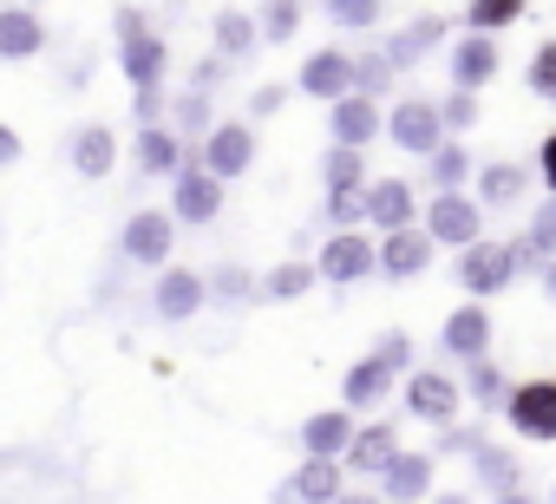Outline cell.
Segmentation results:
<instances>
[{"label":"cell","mask_w":556,"mask_h":504,"mask_svg":"<svg viewBox=\"0 0 556 504\" xmlns=\"http://www.w3.org/2000/svg\"><path fill=\"white\" fill-rule=\"evenodd\" d=\"M118 66H125V79H131V92L144 99V92H157L164 86V66H170V53H164V40L144 27V14L138 8H118Z\"/></svg>","instance_id":"cell-1"},{"label":"cell","mask_w":556,"mask_h":504,"mask_svg":"<svg viewBox=\"0 0 556 504\" xmlns=\"http://www.w3.org/2000/svg\"><path fill=\"white\" fill-rule=\"evenodd\" d=\"M387 131H393L400 151H413V158H426V164L445 151V112H439V99H400L393 118H387Z\"/></svg>","instance_id":"cell-2"},{"label":"cell","mask_w":556,"mask_h":504,"mask_svg":"<svg viewBox=\"0 0 556 504\" xmlns=\"http://www.w3.org/2000/svg\"><path fill=\"white\" fill-rule=\"evenodd\" d=\"M426 229H432V242L478 249V242H484V203H471L465 190H452V197H432V203H426Z\"/></svg>","instance_id":"cell-3"},{"label":"cell","mask_w":556,"mask_h":504,"mask_svg":"<svg viewBox=\"0 0 556 504\" xmlns=\"http://www.w3.org/2000/svg\"><path fill=\"white\" fill-rule=\"evenodd\" d=\"M315 269H321V282H361L380 269V242H367V229H341V236H328Z\"/></svg>","instance_id":"cell-4"},{"label":"cell","mask_w":556,"mask_h":504,"mask_svg":"<svg viewBox=\"0 0 556 504\" xmlns=\"http://www.w3.org/2000/svg\"><path fill=\"white\" fill-rule=\"evenodd\" d=\"M190 164H203V171H210V177H223V184H229V177H242V171L255 164V131H249V118H223V125H216V138H210Z\"/></svg>","instance_id":"cell-5"},{"label":"cell","mask_w":556,"mask_h":504,"mask_svg":"<svg viewBox=\"0 0 556 504\" xmlns=\"http://www.w3.org/2000/svg\"><path fill=\"white\" fill-rule=\"evenodd\" d=\"M504 419H510L517 439H556V380H523V387H510Z\"/></svg>","instance_id":"cell-6"},{"label":"cell","mask_w":556,"mask_h":504,"mask_svg":"<svg viewBox=\"0 0 556 504\" xmlns=\"http://www.w3.org/2000/svg\"><path fill=\"white\" fill-rule=\"evenodd\" d=\"M406 413L413 419H426V426H445L452 432V419L465 413V393H458V380H445V374H413L406 380Z\"/></svg>","instance_id":"cell-7"},{"label":"cell","mask_w":556,"mask_h":504,"mask_svg":"<svg viewBox=\"0 0 556 504\" xmlns=\"http://www.w3.org/2000/svg\"><path fill=\"white\" fill-rule=\"evenodd\" d=\"M170 242H177V223H170L164 210H138V216L125 223V236H118V256H125V263L157 269V263L170 256Z\"/></svg>","instance_id":"cell-8"},{"label":"cell","mask_w":556,"mask_h":504,"mask_svg":"<svg viewBox=\"0 0 556 504\" xmlns=\"http://www.w3.org/2000/svg\"><path fill=\"white\" fill-rule=\"evenodd\" d=\"M510 276H517L510 242H478V249H465V256H458V289L465 295H497Z\"/></svg>","instance_id":"cell-9"},{"label":"cell","mask_w":556,"mask_h":504,"mask_svg":"<svg viewBox=\"0 0 556 504\" xmlns=\"http://www.w3.org/2000/svg\"><path fill=\"white\" fill-rule=\"evenodd\" d=\"M341 465H348V471H361V478H367V471H374V478H387V471L400 465V426H393V419L361 426V439L348 445V458H341Z\"/></svg>","instance_id":"cell-10"},{"label":"cell","mask_w":556,"mask_h":504,"mask_svg":"<svg viewBox=\"0 0 556 504\" xmlns=\"http://www.w3.org/2000/svg\"><path fill=\"white\" fill-rule=\"evenodd\" d=\"M413 184L406 177H374L367 184V223L374 229H387V236H400V229H413Z\"/></svg>","instance_id":"cell-11"},{"label":"cell","mask_w":556,"mask_h":504,"mask_svg":"<svg viewBox=\"0 0 556 504\" xmlns=\"http://www.w3.org/2000/svg\"><path fill=\"white\" fill-rule=\"evenodd\" d=\"M426 263H432V229H400V236H380V276H393V282H406V276H426Z\"/></svg>","instance_id":"cell-12"},{"label":"cell","mask_w":556,"mask_h":504,"mask_svg":"<svg viewBox=\"0 0 556 504\" xmlns=\"http://www.w3.org/2000/svg\"><path fill=\"white\" fill-rule=\"evenodd\" d=\"M170 210H177V223H210L223 210V177H210L203 164H190L177 177V190H170Z\"/></svg>","instance_id":"cell-13"},{"label":"cell","mask_w":556,"mask_h":504,"mask_svg":"<svg viewBox=\"0 0 556 504\" xmlns=\"http://www.w3.org/2000/svg\"><path fill=\"white\" fill-rule=\"evenodd\" d=\"M203 302H210V282H203L197 269H164V276H157V295H151V308H157L164 322H190Z\"/></svg>","instance_id":"cell-14"},{"label":"cell","mask_w":556,"mask_h":504,"mask_svg":"<svg viewBox=\"0 0 556 504\" xmlns=\"http://www.w3.org/2000/svg\"><path fill=\"white\" fill-rule=\"evenodd\" d=\"M439 341H445V354H452V361L478 367V361L491 354V308H478V302H471V308H458V315L445 322V335H439Z\"/></svg>","instance_id":"cell-15"},{"label":"cell","mask_w":556,"mask_h":504,"mask_svg":"<svg viewBox=\"0 0 556 504\" xmlns=\"http://www.w3.org/2000/svg\"><path fill=\"white\" fill-rule=\"evenodd\" d=\"M497 79V47L484 40V34H465L458 47H452V92H478V86H491Z\"/></svg>","instance_id":"cell-16"},{"label":"cell","mask_w":556,"mask_h":504,"mask_svg":"<svg viewBox=\"0 0 556 504\" xmlns=\"http://www.w3.org/2000/svg\"><path fill=\"white\" fill-rule=\"evenodd\" d=\"M302 92H315V99H328V105H341V99H354V60L348 53H315L308 66H302Z\"/></svg>","instance_id":"cell-17"},{"label":"cell","mask_w":556,"mask_h":504,"mask_svg":"<svg viewBox=\"0 0 556 504\" xmlns=\"http://www.w3.org/2000/svg\"><path fill=\"white\" fill-rule=\"evenodd\" d=\"M138 171H144V177H184V171H190V144H184L170 125L138 131Z\"/></svg>","instance_id":"cell-18"},{"label":"cell","mask_w":556,"mask_h":504,"mask_svg":"<svg viewBox=\"0 0 556 504\" xmlns=\"http://www.w3.org/2000/svg\"><path fill=\"white\" fill-rule=\"evenodd\" d=\"M354 439H361V426H354L348 406H341V413H315V419L302 426V452H308V458H348Z\"/></svg>","instance_id":"cell-19"},{"label":"cell","mask_w":556,"mask_h":504,"mask_svg":"<svg viewBox=\"0 0 556 504\" xmlns=\"http://www.w3.org/2000/svg\"><path fill=\"white\" fill-rule=\"evenodd\" d=\"M432 471H439L432 452H400V465L380 478V497H387V504H419V497L432 491Z\"/></svg>","instance_id":"cell-20"},{"label":"cell","mask_w":556,"mask_h":504,"mask_svg":"<svg viewBox=\"0 0 556 504\" xmlns=\"http://www.w3.org/2000/svg\"><path fill=\"white\" fill-rule=\"evenodd\" d=\"M112 164H118V131H112L105 118L79 125V131H73V171H79V177H105Z\"/></svg>","instance_id":"cell-21"},{"label":"cell","mask_w":556,"mask_h":504,"mask_svg":"<svg viewBox=\"0 0 556 504\" xmlns=\"http://www.w3.org/2000/svg\"><path fill=\"white\" fill-rule=\"evenodd\" d=\"M445 27H452V14H426V21H413V27H400L393 40H387V60L406 73V66H419L439 40H445Z\"/></svg>","instance_id":"cell-22"},{"label":"cell","mask_w":556,"mask_h":504,"mask_svg":"<svg viewBox=\"0 0 556 504\" xmlns=\"http://www.w3.org/2000/svg\"><path fill=\"white\" fill-rule=\"evenodd\" d=\"M374 138H380V105L361 99V92L341 99V105H334V144H341V151H367Z\"/></svg>","instance_id":"cell-23"},{"label":"cell","mask_w":556,"mask_h":504,"mask_svg":"<svg viewBox=\"0 0 556 504\" xmlns=\"http://www.w3.org/2000/svg\"><path fill=\"white\" fill-rule=\"evenodd\" d=\"M530 197V171L523 164H484L478 171V203L484 210H517Z\"/></svg>","instance_id":"cell-24"},{"label":"cell","mask_w":556,"mask_h":504,"mask_svg":"<svg viewBox=\"0 0 556 504\" xmlns=\"http://www.w3.org/2000/svg\"><path fill=\"white\" fill-rule=\"evenodd\" d=\"M387 393H393V367H380L374 354H367L361 367H348V380H341V400H348V413H374Z\"/></svg>","instance_id":"cell-25"},{"label":"cell","mask_w":556,"mask_h":504,"mask_svg":"<svg viewBox=\"0 0 556 504\" xmlns=\"http://www.w3.org/2000/svg\"><path fill=\"white\" fill-rule=\"evenodd\" d=\"M341 458H308L302 471H295V484H289V497H302V504H341L348 491H341Z\"/></svg>","instance_id":"cell-26"},{"label":"cell","mask_w":556,"mask_h":504,"mask_svg":"<svg viewBox=\"0 0 556 504\" xmlns=\"http://www.w3.org/2000/svg\"><path fill=\"white\" fill-rule=\"evenodd\" d=\"M40 47H47V34L27 8H0V60H34Z\"/></svg>","instance_id":"cell-27"},{"label":"cell","mask_w":556,"mask_h":504,"mask_svg":"<svg viewBox=\"0 0 556 504\" xmlns=\"http://www.w3.org/2000/svg\"><path fill=\"white\" fill-rule=\"evenodd\" d=\"M170 131H177V138L190 144V158H197V151L216 138V112H210V99H203V92H184L177 112H170Z\"/></svg>","instance_id":"cell-28"},{"label":"cell","mask_w":556,"mask_h":504,"mask_svg":"<svg viewBox=\"0 0 556 504\" xmlns=\"http://www.w3.org/2000/svg\"><path fill=\"white\" fill-rule=\"evenodd\" d=\"M255 40H262V21L255 14H242V8H223L216 14V60H242Z\"/></svg>","instance_id":"cell-29"},{"label":"cell","mask_w":556,"mask_h":504,"mask_svg":"<svg viewBox=\"0 0 556 504\" xmlns=\"http://www.w3.org/2000/svg\"><path fill=\"white\" fill-rule=\"evenodd\" d=\"M471 465H478V484H484V491H497V497H510V491H517V458H510L504 445L471 452Z\"/></svg>","instance_id":"cell-30"},{"label":"cell","mask_w":556,"mask_h":504,"mask_svg":"<svg viewBox=\"0 0 556 504\" xmlns=\"http://www.w3.org/2000/svg\"><path fill=\"white\" fill-rule=\"evenodd\" d=\"M210 295H223V302H236V308H242V302H255V295H262V282H255L242 263H223V269H210Z\"/></svg>","instance_id":"cell-31"},{"label":"cell","mask_w":556,"mask_h":504,"mask_svg":"<svg viewBox=\"0 0 556 504\" xmlns=\"http://www.w3.org/2000/svg\"><path fill=\"white\" fill-rule=\"evenodd\" d=\"M315 263H282V269H275L268 282H262V295H275V302H295V295H308L315 289Z\"/></svg>","instance_id":"cell-32"},{"label":"cell","mask_w":556,"mask_h":504,"mask_svg":"<svg viewBox=\"0 0 556 504\" xmlns=\"http://www.w3.org/2000/svg\"><path fill=\"white\" fill-rule=\"evenodd\" d=\"M367 151H334L328 158V197H348V190H367Z\"/></svg>","instance_id":"cell-33"},{"label":"cell","mask_w":556,"mask_h":504,"mask_svg":"<svg viewBox=\"0 0 556 504\" xmlns=\"http://www.w3.org/2000/svg\"><path fill=\"white\" fill-rule=\"evenodd\" d=\"M393 73H400V66H393L387 53H361V60H354V92H361V99H374V92H387V86H393Z\"/></svg>","instance_id":"cell-34"},{"label":"cell","mask_w":556,"mask_h":504,"mask_svg":"<svg viewBox=\"0 0 556 504\" xmlns=\"http://www.w3.org/2000/svg\"><path fill=\"white\" fill-rule=\"evenodd\" d=\"M465 387H471V400H478V406H510V387H504V374H497L491 361L465 367Z\"/></svg>","instance_id":"cell-35"},{"label":"cell","mask_w":556,"mask_h":504,"mask_svg":"<svg viewBox=\"0 0 556 504\" xmlns=\"http://www.w3.org/2000/svg\"><path fill=\"white\" fill-rule=\"evenodd\" d=\"M510 21H523V8H517V0H484V8H465V27L471 34H497V27H510Z\"/></svg>","instance_id":"cell-36"},{"label":"cell","mask_w":556,"mask_h":504,"mask_svg":"<svg viewBox=\"0 0 556 504\" xmlns=\"http://www.w3.org/2000/svg\"><path fill=\"white\" fill-rule=\"evenodd\" d=\"M465 171H471V158H465V151H458V144H445V151H439V158H432V164H426V177H432V184H439V197H452V190H458V184H465Z\"/></svg>","instance_id":"cell-37"},{"label":"cell","mask_w":556,"mask_h":504,"mask_svg":"<svg viewBox=\"0 0 556 504\" xmlns=\"http://www.w3.org/2000/svg\"><path fill=\"white\" fill-rule=\"evenodd\" d=\"M523 79H530V92H536L543 105H556V40H543V47L530 53V73H523Z\"/></svg>","instance_id":"cell-38"},{"label":"cell","mask_w":556,"mask_h":504,"mask_svg":"<svg viewBox=\"0 0 556 504\" xmlns=\"http://www.w3.org/2000/svg\"><path fill=\"white\" fill-rule=\"evenodd\" d=\"M374 361H380V367H393V374H400V367H406V361H413V335H406V328H393V335H380V348H374Z\"/></svg>","instance_id":"cell-39"},{"label":"cell","mask_w":556,"mask_h":504,"mask_svg":"<svg viewBox=\"0 0 556 504\" xmlns=\"http://www.w3.org/2000/svg\"><path fill=\"white\" fill-rule=\"evenodd\" d=\"M439 112H445V131H471V125H478V99H471V92H452Z\"/></svg>","instance_id":"cell-40"},{"label":"cell","mask_w":556,"mask_h":504,"mask_svg":"<svg viewBox=\"0 0 556 504\" xmlns=\"http://www.w3.org/2000/svg\"><path fill=\"white\" fill-rule=\"evenodd\" d=\"M328 21H334V27H367V34H374V27H380V8H361V0H341V8H328Z\"/></svg>","instance_id":"cell-41"},{"label":"cell","mask_w":556,"mask_h":504,"mask_svg":"<svg viewBox=\"0 0 556 504\" xmlns=\"http://www.w3.org/2000/svg\"><path fill=\"white\" fill-rule=\"evenodd\" d=\"M295 27H302V8H268L262 14V40H289Z\"/></svg>","instance_id":"cell-42"},{"label":"cell","mask_w":556,"mask_h":504,"mask_svg":"<svg viewBox=\"0 0 556 504\" xmlns=\"http://www.w3.org/2000/svg\"><path fill=\"white\" fill-rule=\"evenodd\" d=\"M282 99H289V86H255L249 92V118H275V112H282Z\"/></svg>","instance_id":"cell-43"},{"label":"cell","mask_w":556,"mask_h":504,"mask_svg":"<svg viewBox=\"0 0 556 504\" xmlns=\"http://www.w3.org/2000/svg\"><path fill=\"white\" fill-rule=\"evenodd\" d=\"M223 73H229V60H197V66H190V92H216Z\"/></svg>","instance_id":"cell-44"},{"label":"cell","mask_w":556,"mask_h":504,"mask_svg":"<svg viewBox=\"0 0 556 504\" xmlns=\"http://www.w3.org/2000/svg\"><path fill=\"white\" fill-rule=\"evenodd\" d=\"M536 171H543V184H549V197H556V131L543 138V151H536Z\"/></svg>","instance_id":"cell-45"},{"label":"cell","mask_w":556,"mask_h":504,"mask_svg":"<svg viewBox=\"0 0 556 504\" xmlns=\"http://www.w3.org/2000/svg\"><path fill=\"white\" fill-rule=\"evenodd\" d=\"M14 158H21V131L8 125V131H0V164H14Z\"/></svg>","instance_id":"cell-46"},{"label":"cell","mask_w":556,"mask_h":504,"mask_svg":"<svg viewBox=\"0 0 556 504\" xmlns=\"http://www.w3.org/2000/svg\"><path fill=\"white\" fill-rule=\"evenodd\" d=\"M341 504H387V497H374V491H348Z\"/></svg>","instance_id":"cell-47"},{"label":"cell","mask_w":556,"mask_h":504,"mask_svg":"<svg viewBox=\"0 0 556 504\" xmlns=\"http://www.w3.org/2000/svg\"><path fill=\"white\" fill-rule=\"evenodd\" d=\"M432 504H471V497H465V491H439Z\"/></svg>","instance_id":"cell-48"},{"label":"cell","mask_w":556,"mask_h":504,"mask_svg":"<svg viewBox=\"0 0 556 504\" xmlns=\"http://www.w3.org/2000/svg\"><path fill=\"white\" fill-rule=\"evenodd\" d=\"M497 504H536V497H530V491H510V497H497Z\"/></svg>","instance_id":"cell-49"},{"label":"cell","mask_w":556,"mask_h":504,"mask_svg":"<svg viewBox=\"0 0 556 504\" xmlns=\"http://www.w3.org/2000/svg\"><path fill=\"white\" fill-rule=\"evenodd\" d=\"M543 289H549V295H556V269H549V276H543Z\"/></svg>","instance_id":"cell-50"},{"label":"cell","mask_w":556,"mask_h":504,"mask_svg":"<svg viewBox=\"0 0 556 504\" xmlns=\"http://www.w3.org/2000/svg\"><path fill=\"white\" fill-rule=\"evenodd\" d=\"M549 504H556V497H549Z\"/></svg>","instance_id":"cell-51"}]
</instances>
